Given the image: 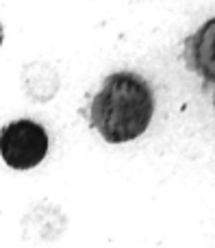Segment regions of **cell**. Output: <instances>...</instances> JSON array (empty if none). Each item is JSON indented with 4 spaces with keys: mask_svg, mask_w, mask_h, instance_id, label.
I'll list each match as a JSON object with an SVG mask.
<instances>
[{
    "mask_svg": "<svg viewBox=\"0 0 215 248\" xmlns=\"http://www.w3.org/2000/svg\"><path fill=\"white\" fill-rule=\"evenodd\" d=\"M155 113L152 90L139 74L115 72L91 100V126L111 144L139 137Z\"/></svg>",
    "mask_w": 215,
    "mask_h": 248,
    "instance_id": "obj_1",
    "label": "cell"
},
{
    "mask_svg": "<svg viewBox=\"0 0 215 248\" xmlns=\"http://www.w3.org/2000/svg\"><path fill=\"white\" fill-rule=\"evenodd\" d=\"M48 153V135L37 122L17 120L0 131V155L15 170L35 168Z\"/></svg>",
    "mask_w": 215,
    "mask_h": 248,
    "instance_id": "obj_2",
    "label": "cell"
},
{
    "mask_svg": "<svg viewBox=\"0 0 215 248\" xmlns=\"http://www.w3.org/2000/svg\"><path fill=\"white\" fill-rule=\"evenodd\" d=\"M187 65L215 85V17L204 22L185 42Z\"/></svg>",
    "mask_w": 215,
    "mask_h": 248,
    "instance_id": "obj_3",
    "label": "cell"
},
{
    "mask_svg": "<svg viewBox=\"0 0 215 248\" xmlns=\"http://www.w3.org/2000/svg\"><path fill=\"white\" fill-rule=\"evenodd\" d=\"M0 44H2V26H0Z\"/></svg>",
    "mask_w": 215,
    "mask_h": 248,
    "instance_id": "obj_4",
    "label": "cell"
}]
</instances>
